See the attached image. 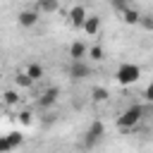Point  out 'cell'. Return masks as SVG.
Segmentation results:
<instances>
[{
    "label": "cell",
    "mask_w": 153,
    "mask_h": 153,
    "mask_svg": "<svg viewBox=\"0 0 153 153\" xmlns=\"http://www.w3.org/2000/svg\"><path fill=\"white\" fill-rule=\"evenodd\" d=\"M103 134H105V124H103L100 120L91 122V127L86 129V136H84V146H86V148H93V146L103 139Z\"/></svg>",
    "instance_id": "3957f363"
},
{
    "label": "cell",
    "mask_w": 153,
    "mask_h": 153,
    "mask_svg": "<svg viewBox=\"0 0 153 153\" xmlns=\"http://www.w3.org/2000/svg\"><path fill=\"white\" fill-rule=\"evenodd\" d=\"M143 98H146L148 103H153V84H148V88L143 91Z\"/></svg>",
    "instance_id": "ffe728a7"
},
{
    "label": "cell",
    "mask_w": 153,
    "mask_h": 153,
    "mask_svg": "<svg viewBox=\"0 0 153 153\" xmlns=\"http://www.w3.org/2000/svg\"><path fill=\"white\" fill-rule=\"evenodd\" d=\"M110 7H112L115 12H120V14H122V12L129 7V0H110Z\"/></svg>",
    "instance_id": "e0dca14e"
},
{
    "label": "cell",
    "mask_w": 153,
    "mask_h": 153,
    "mask_svg": "<svg viewBox=\"0 0 153 153\" xmlns=\"http://www.w3.org/2000/svg\"><path fill=\"white\" fill-rule=\"evenodd\" d=\"M84 31H86L88 36H96V33L100 31V17H98V14H88L86 22H84Z\"/></svg>",
    "instance_id": "ba28073f"
},
{
    "label": "cell",
    "mask_w": 153,
    "mask_h": 153,
    "mask_svg": "<svg viewBox=\"0 0 153 153\" xmlns=\"http://www.w3.org/2000/svg\"><path fill=\"white\" fill-rule=\"evenodd\" d=\"M38 19H41V10H22L19 14H17V22H19V26H24V29H31V26H36L38 24Z\"/></svg>",
    "instance_id": "277c9868"
},
{
    "label": "cell",
    "mask_w": 153,
    "mask_h": 153,
    "mask_svg": "<svg viewBox=\"0 0 153 153\" xmlns=\"http://www.w3.org/2000/svg\"><path fill=\"white\" fill-rule=\"evenodd\" d=\"M2 103H5L7 108H12V105H19V91H14V88H7V91L2 93Z\"/></svg>",
    "instance_id": "7c38bea8"
},
{
    "label": "cell",
    "mask_w": 153,
    "mask_h": 153,
    "mask_svg": "<svg viewBox=\"0 0 153 153\" xmlns=\"http://www.w3.org/2000/svg\"><path fill=\"white\" fill-rule=\"evenodd\" d=\"M69 76L74 81H81L86 76H91V67L84 62V60H72V67H69Z\"/></svg>",
    "instance_id": "5b68a950"
},
{
    "label": "cell",
    "mask_w": 153,
    "mask_h": 153,
    "mask_svg": "<svg viewBox=\"0 0 153 153\" xmlns=\"http://www.w3.org/2000/svg\"><path fill=\"white\" fill-rule=\"evenodd\" d=\"M14 84H17L19 88H31V86H33V79H31V74L24 69V72H17V76H14Z\"/></svg>",
    "instance_id": "30bf717a"
},
{
    "label": "cell",
    "mask_w": 153,
    "mask_h": 153,
    "mask_svg": "<svg viewBox=\"0 0 153 153\" xmlns=\"http://www.w3.org/2000/svg\"><path fill=\"white\" fill-rule=\"evenodd\" d=\"M86 10L81 7V5H74L72 10H69V24L72 26H76V29H84V22H86Z\"/></svg>",
    "instance_id": "52a82bcc"
},
{
    "label": "cell",
    "mask_w": 153,
    "mask_h": 153,
    "mask_svg": "<svg viewBox=\"0 0 153 153\" xmlns=\"http://www.w3.org/2000/svg\"><path fill=\"white\" fill-rule=\"evenodd\" d=\"M19 122L29 127V124H31V112H29V110H22V112H19Z\"/></svg>",
    "instance_id": "d6986e66"
},
{
    "label": "cell",
    "mask_w": 153,
    "mask_h": 153,
    "mask_svg": "<svg viewBox=\"0 0 153 153\" xmlns=\"http://www.w3.org/2000/svg\"><path fill=\"white\" fill-rule=\"evenodd\" d=\"M26 72L31 74V79H33V81H41V79H43V67H41L38 62H31V65L26 67Z\"/></svg>",
    "instance_id": "9a60e30c"
},
{
    "label": "cell",
    "mask_w": 153,
    "mask_h": 153,
    "mask_svg": "<svg viewBox=\"0 0 153 153\" xmlns=\"http://www.w3.org/2000/svg\"><path fill=\"white\" fill-rule=\"evenodd\" d=\"M86 53H88V50H86V45H84L81 41H74V43L69 45V57H72V60H84Z\"/></svg>",
    "instance_id": "9c48e42d"
},
{
    "label": "cell",
    "mask_w": 153,
    "mask_h": 153,
    "mask_svg": "<svg viewBox=\"0 0 153 153\" xmlns=\"http://www.w3.org/2000/svg\"><path fill=\"white\" fill-rule=\"evenodd\" d=\"M146 31H153V14H146V17H141V22H139Z\"/></svg>",
    "instance_id": "ac0fdd59"
},
{
    "label": "cell",
    "mask_w": 153,
    "mask_h": 153,
    "mask_svg": "<svg viewBox=\"0 0 153 153\" xmlns=\"http://www.w3.org/2000/svg\"><path fill=\"white\" fill-rule=\"evenodd\" d=\"M139 76H141V69H139V65H131V62L120 65V67H117V72H115V79H117V84H122V86L134 84Z\"/></svg>",
    "instance_id": "7a4b0ae2"
},
{
    "label": "cell",
    "mask_w": 153,
    "mask_h": 153,
    "mask_svg": "<svg viewBox=\"0 0 153 153\" xmlns=\"http://www.w3.org/2000/svg\"><path fill=\"white\" fill-rule=\"evenodd\" d=\"M141 117H143V108H141V105H129V108L117 117V127L124 129V131H129V129H134V127L139 124Z\"/></svg>",
    "instance_id": "6da1fadb"
},
{
    "label": "cell",
    "mask_w": 153,
    "mask_h": 153,
    "mask_svg": "<svg viewBox=\"0 0 153 153\" xmlns=\"http://www.w3.org/2000/svg\"><path fill=\"white\" fill-rule=\"evenodd\" d=\"M57 96H60V88L50 86L48 91H43V93H41V98H38V108H43V110L53 108V105L57 103Z\"/></svg>",
    "instance_id": "8992f818"
},
{
    "label": "cell",
    "mask_w": 153,
    "mask_h": 153,
    "mask_svg": "<svg viewBox=\"0 0 153 153\" xmlns=\"http://www.w3.org/2000/svg\"><path fill=\"white\" fill-rule=\"evenodd\" d=\"M57 7H60L57 0H38L36 2V10H41V12H55Z\"/></svg>",
    "instance_id": "5bb4252c"
},
{
    "label": "cell",
    "mask_w": 153,
    "mask_h": 153,
    "mask_svg": "<svg viewBox=\"0 0 153 153\" xmlns=\"http://www.w3.org/2000/svg\"><path fill=\"white\" fill-rule=\"evenodd\" d=\"M122 22H124V24H129V26H134V24H139V22H141V14H139L136 10H131V7H127V10L122 12Z\"/></svg>",
    "instance_id": "8fae6325"
},
{
    "label": "cell",
    "mask_w": 153,
    "mask_h": 153,
    "mask_svg": "<svg viewBox=\"0 0 153 153\" xmlns=\"http://www.w3.org/2000/svg\"><path fill=\"white\" fill-rule=\"evenodd\" d=\"M88 57H91V60H96V62H100V60L105 57V53H103V48H100V45H91V48H88Z\"/></svg>",
    "instance_id": "2e32d148"
},
{
    "label": "cell",
    "mask_w": 153,
    "mask_h": 153,
    "mask_svg": "<svg viewBox=\"0 0 153 153\" xmlns=\"http://www.w3.org/2000/svg\"><path fill=\"white\" fill-rule=\"evenodd\" d=\"M91 98H93V103H105V100L110 98V93H108V88H103V86H96V88L91 91Z\"/></svg>",
    "instance_id": "4fadbf2b"
}]
</instances>
